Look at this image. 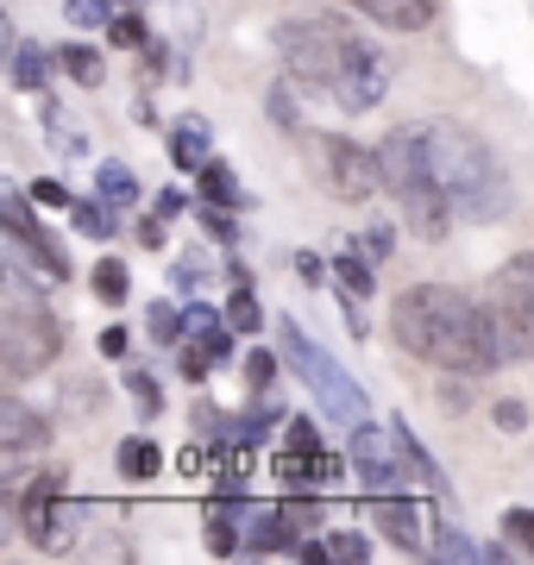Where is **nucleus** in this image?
<instances>
[{
    "label": "nucleus",
    "mask_w": 534,
    "mask_h": 565,
    "mask_svg": "<svg viewBox=\"0 0 534 565\" xmlns=\"http://www.w3.org/2000/svg\"><path fill=\"white\" fill-rule=\"evenodd\" d=\"M277 57L302 95H321L352 120L391 95V57L365 32H352L346 20H328V13H296L277 25Z\"/></svg>",
    "instance_id": "f257e3e1"
},
{
    "label": "nucleus",
    "mask_w": 534,
    "mask_h": 565,
    "mask_svg": "<svg viewBox=\"0 0 534 565\" xmlns=\"http://www.w3.org/2000/svg\"><path fill=\"white\" fill-rule=\"evenodd\" d=\"M391 333L409 359L447 371V377H484L496 371L491 352V315L452 282H409L391 308Z\"/></svg>",
    "instance_id": "f03ea898"
},
{
    "label": "nucleus",
    "mask_w": 534,
    "mask_h": 565,
    "mask_svg": "<svg viewBox=\"0 0 534 565\" xmlns=\"http://www.w3.org/2000/svg\"><path fill=\"white\" fill-rule=\"evenodd\" d=\"M421 151H428L434 182L447 189L452 214H466V221H496V214L510 207V177H503L496 151L478 139L472 126L428 120L421 126Z\"/></svg>",
    "instance_id": "7ed1b4c3"
},
{
    "label": "nucleus",
    "mask_w": 534,
    "mask_h": 565,
    "mask_svg": "<svg viewBox=\"0 0 534 565\" xmlns=\"http://www.w3.org/2000/svg\"><path fill=\"white\" fill-rule=\"evenodd\" d=\"M377 170H384V195H396V207H403V226H409L415 239H447L452 226V202L447 189L434 182L428 170V151H421V126L415 132H384L377 139Z\"/></svg>",
    "instance_id": "20e7f679"
},
{
    "label": "nucleus",
    "mask_w": 534,
    "mask_h": 565,
    "mask_svg": "<svg viewBox=\"0 0 534 565\" xmlns=\"http://www.w3.org/2000/svg\"><path fill=\"white\" fill-rule=\"evenodd\" d=\"M39 277V270H32ZM25 277V264L13 258V277H7V296H0V364H7V377H39L51 371L63 352V315H51L39 289Z\"/></svg>",
    "instance_id": "39448f33"
},
{
    "label": "nucleus",
    "mask_w": 534,
    "mask_h": 565,
    "mask_svg": "<svg viewBox=\"0 0 534 565\" xmlns=\"http://www.w3.org/2000/svg\"><path fill=\"white\" fill-rule=\"evenodd\" d=\"M7 509H13V522H20L32 553H63L88 522V509L70 503V471L63 465H44L25 484H7Z\"/></svg>",
    "instance_id": "423d86ee"
},
{
    "label": "nucleus",
    "mask_w": 534,
    "mask_h": 565,
    "mask_svg": "<svg viewBox=\"0 0 534 565\" xmlns=\"http://www.w3.org/2000/svg\"><path fill=\"white\" fill-rule=\"evenodd\" d=\"M352 471H359V484H365V497H384V490H409L415 484H428L440 490V471H434V459L415 446V434L403 422L391 427H352Z\"/></svg>",
    "instance_id": "0eeeda50"
},
{
    "label": "nucleus",
    "mask_w": 534,
    "mask_h": 565,
    "mask_svg": "<svg viewBox=\"0 0 534 565\" xmlns=\"http://www.w3.org/2000/svg\"><path fill=\"white\" fill-rule=\"evenodd\" d=\"M277 327H284V359L296 364V377H302V384L314 390L321 415H328L333 427H346V434H352V427H365V422H371V396H365V384H352V377L328 359V352H321V345L302 340V327H296V321H277Z\"/></svg>",
    "instance_id": "6e6552de"
},
{
    "label": "nucleus",
    "mask_w": 534,
    "mask_h": 565,
    "mask_svg": "<svg viewBox=\"0 0 534 565\" xmlns=\"http://www.w3.org/2000/svg\"><path fill=\"white\" fill-rule=\"evenodd\" d=\"M309 163H314V182L328 189L333 202H371L384 189V170H377V151L352 139V132H309Z\"/></svg>",
    "instance_id": "1a4fd4ad"
},
{
    "label": "nucleus",
    "mask_w": 534,
    "mask_h": 565,
    "mask_svg": "<svg viewBox=\"0 0 534 565\" xmlns=\"http://www.w3.org/2000/svg\"><path fill=\"white\" fill-rule=\"evenodd\" d=\"M0 221H7V245H13V258H20V264H32L44 282L70 277V252H63V245L39 226V214H32L25 195H7V202H0Z\"/></svg>",
    "instance_id": "9d476101"
},
{
    "label": "nucleus",
    "mask_w": 534,
    "mask_h": 565,
    "mask_svg": "<svg viewBox=\"0 0 534 565\" xmlns=\"http://www.w3.org/2000/svg\"><path fill=\"white\" fill-rule=\"evenodd\" d=\"M371 527L396 546V553H428V515L409 503V490H384V497H365Z\"/></svg>",
    "instance_id": "9b49d317"
},
{
    "label": "nucleus",
    "mask_w": 534,
    "mask_h": 565,
    "mask_svg": "<svg viewBox=\"0 0 534 565\" xmlns=\"http://www.w3.org/2000/svg\"><path fill=\"white\" fill-rule=\"evenodd\" d=\"M484 302L503 308V315L528 333V345H534V252H515V258L496 264L491 296H484Z\"/></svg>",
    "instance_id": "f8f14e48"
},
{
    "label": "nucleus",
    "mask_w": 534,
    "mask_h": 565,
    "mask_svg": "<svg viewBox=\"0 0 534 565\" xmlns=\"http://www.w3.org/2000/svg\"><path fill=\"white\" fill-rule=\"evenodd\" d=\"M309 541V527L289 503H252L246 515V553H296Z\"/></svg>",
    "instance_id": "ddd939ff"
},
{
    "label": "nucleus",
    "mask_w": 534,
    "mask_h": 565,
    "mask_svg": "<svg viewBox=\"0 0 534 565\" xmlns=\"http://www.w3.org/2000/svg\"><path fill=\"white\" fill-rule=\"evenodd\" d=\"M32 446H51V415L25 408L20 396H7V403H0V452L20 459V452H32Z\"/></svg>",
    "instance_id": "4468645a"
},
{
    "label": "nucleus",
    "mask_w": 534,
    "mask_h": 565,
    "mask_svg": "<svg viewBox=\"0 0 534 565\" xmlns=\"http://www.w3.org/2000/svg\"><path fill=\"white\" fill-rule=\"evenodd\" d=\"M359 13L391 32H428L440 20V0H359Z\"/></svg>",
    "instance_id": "2eb2a0df"
},
{
    "label": "nucleus",
    "mask_w": 534,
    "mask_h": 565,
    "mask_svg": "<svg viewBox=\"0 0 534 565\" xmlns=\"http://www.w3.org/2000/svg\"><path fill=\"white\" fill-rule=\"evenodd\" d=\"M170 158H177V170H202L207 158H214V126L202 120V114H189V120H177L170 126Z\"/></svg>",
    "instance_id": "dca6fc26"
},
{
    "label": "nucleus",
    "mask_w": 534,
    "mask_h": 565,
    "mask_svg": "<svg viewBox=\"0 0 534 565\" xmlns=\"http://www.w3.org/2000/svg\"><path fill=\"white\" fill-rule=\"evenodd\" d=\"M114 471H120L126 484H151V478L164 471V452H158L151 434H126V440L114 446Z\"/></svg>",
    "instance_id": "f3484780"
},
{
    "label": "nucleus",
    "mask_w": 534,
    "mask_h": 565,
    "mask_svg": "<svg viewBox=\"0 0 534 565\" xmlns=\"http://www.w3.org/2000/svg\"><path fill=\"white\" fill-rule=\"evenodd\" d=\"M51 70H63L57 63V51H44V44H13V88L20 95H44L51 88Z\"/></svg>",
    "instance_id": "a211bd4d"
},
{
    "label": "nucleus",
    "mask_w": 534,
    "mask_h": 565,
    "mask_svg": "<svg viewBox=\"0 0 534 565\" xmlns=\"http://www.w3.org/2000/svg\"><path fill=\"white\" fill-rule=\"evenodd\" d=\"M57 63H63V76L76 82V88H102V82H107V63H102V51H95V44H83V39L57 44Z\"/></svg>",
    "instance_id": "6ab92c4d"
},
{
    "label": "nucleus",
    "mask_w": 534,
    "mask_h": 565,
    "mask_svg": "<svg viewBox=\"0 0 534 565\" xmlns=\"http://www.w3.org/2000/svg\"><path fill=\"white\" fill-rule=\"evenodd\" d=\"M195 189H202V202L246 207V189H239V177H233V163H226V158H207L202 170H195Z\"/></svg>",
    "instance_id": "aec40b11"
},
{
    "label": "nucleus",
    "mask_w": 534,
    "mask_h": 565,
    "mask_svg": "<svg viewBox=\"0 0 534 565\" xmlns=\"http://www.w3.org/2000/svg\"><path fill=\"white\" fill-rule=\"evenodd\" d=\"M70 226L83 233V239H114L120 233V202H107V195H95V202H76L70 207Z\"/></svg>",
    "instance_id": "412c9836"
},
{
    "label": "nucleus",
    "mask_w": 534,
    "mask_h": 565,
    "mask_svg": "<svg viewBox=\"0 0 534 565\" xmlns=\"http://www.w3.org/2000/svg\"><path fill=\"white\" fill-rule=\"evenodd\" d=\"M95 195H107V202H120V207L139 202V177H132V163L102 158V170H95Z\"/></svg>",
    "instance_id": "4be33fe9"
},
{
    "label": "nucleus",
    "mask_w": 534,
    "mask_h": 565,
    "mask_svg": "<svg viewBox=\"0 0 534 565\" xmlns=\"http://www.w3.org/2000/svg\"><path fill=\"white\" fill-rule=\"evenodd\" d=\"M88 289H95V302L120 308L126 296H132V270H126L120 258H102V264H95V270H88Z\"/></svg>",
    "instance_id": "5701e85b"
},
{
    "label": "nucleus",
    "mask_w": 534,
    "mask_h": 565,
    "mask_svg": "<svg viewBox=\"0 0 534 565\" xmlns=\"http://www.w3.org/2000/svg\"><path fill=\"white\" fill-rule=\"evenodd\" d=\"M265 114H270V126H277L284 139H309V132H302V114H296V82L289 76L265 95Z\"/></svg>",
    "instance_id": "b1692460"
},
{
    "label": "nucleus",
    "mask_w": 534,
    "mask_h": 565,
    "mask_svg": "<svg viewBox=\"0 0 534 565\" xmlns=\"http://www.w3.org/2000/svg\"><path fill=\"white\" fill-rule=\"evenodd\" d=\"M333 277H340V296H371L377 277H371V252L365 245H346V258L333 264Z\"/></svg>",
    "instance_id": "393cba45"
},
{
    "label": "nucleus",
    "mask_w": 534,
    "mask_h": 565,
    "mask_svg": "<svg viewBox=\"0 0 534 565\" xmlns=\"http://www.w3.org/2000/svg\"><path fill=\"white\" fill-rule=\"evenodd\" d=\"M145 333H151V345H177V340L189 333V308L151 302V315H145Z\"/></svg>",
    "instance_id": "a878e982"
},
{
    "label": "nucleus",
    "mask_w": 534,
    "mask_h": 565,
    "mask_svg": "<svg viewBox=\"0 0 534 565\" xmlns=\"http://www.w3.org/2000/svg\"><path fill=\"white\" fill-rule=\"evenodd\" d=\"M39 120H44V139H57L63 158H76V151H83V132H76V120H70V114H63V107L51 102V95L39 102Z\"/></svg>",
    "instance_id": "bb28decb"
},
{
    "label": "nucleus",
    "mask_w": 534,
    "mask_h": 565,
    "mask_svg": "<svg viewBox=\"0 0 534 565\" xmlns=\"http://www.w3.org/2000/svg\"><path fill=\"white\" fill-rule=\"evenodd\" d=\"M63 20L76 32H102V25L120 20V0H63Z\"/></svg>",
    "instance_id": "cd10ccee"
},
{
    "label": "nucleus",
    "mask_w": 534,
    "mask_h": 565,
    "mask_svg": "<svg viewBox=\"0 0 534 565\" xmlns=\"http://www.w3.org/2000/svg\"><path fill=\"white\" fill-rule=\"evenodd\" d=\"M233 214H239V207H221V202H195V221H202V233L214 245H226V252H233V245H239V221H233Z\"/></svg>",
    "instance_id": "c85d7f7f"
},
{
    "label": "nucleus",
    "mask_w": 534,
    "mask_h": 565,
    "mask_svg": "<svg viewBox=\"0 0 534 565\" xmlns=\"http://www.w3.org/2000/svg\"><path fill=\"white\" fill-rule=\"evenodd\" d=\"M226 327H233V333H258V327H265V308L252 296V282H233V296H226Z\"/></svg>",
    "instance_id": "c756f323"
},
{
    "label": "nucleus",
    "mask_w": 534,
    "mask_h": 565,
    "mask_svg": "<svg viewBox=\"0 0 534 565\" xmlns=\"http://www.w3.org/2000/svg\"><path fill=\"white\" fill-rule=\"evenodd\" d=\"M428 553H434V559H484V546H478V541H466V534H459L452 522H434Z\"/></svg>",
    "instance_id": "7c9ffc66"
},
{
    "label": "nucleus",
    "mask_w": 534,
    "mask_h": 565,
    "mask_svg": "<svg viewBox=\"0 0 534 565\" xmlns=\"http://www.w3.org/2000/svg\"><path fill=\"white\" fill-rule=\"evenodd\" d=\"M120 384H126V396L139 403V415H145V422H158V415H164V384H158L151 371H126Z\"/></svg>",
    "instance_id": "2f4dec72"
},
{
    "label": "nucleus",
    "mask_w": 534,
    "mask_h": 565,
    "mask_svg": "<svg viewBox=\"0 0 534 565\" xmlns=\"http://www.w3.org/2000/svg\"><path fill=\"white\" fill-rule=\"evenodd\" d=\"M107 44H126V51H145V44H151V25H145L139 13H132V7H126L120 20L107 25Z\"/></svg>",
    "instance_id": "473e14b6"
},
{
    "label": "nucleus",
    "mask_w": 534,
    "mask_h": 565,
    "mask_svg": "<svg viewBox=\"0 0 534 565\" xmlns=\"http://www.w3.org/2000/svg\"><path fill=\"white\" fill-rule=\"evenodd\" d=\"M328 553H333V565H365V559H371V541H365V534L333 527V534H328Z\"/></svg>",
    "instance_id": "72a5a7b5"
},
{
    "label": "nucleus",
    "mask_w": 534,
    "mask_h": 565,
    "mask_svg": "<svg viewBox=\"0 0 534 565\" xmlns=\"http://www.w3.org/2000/svg\"><path fill=\"white\" fill-rule=\"evenodd\" d=\"M503 541L534 559V509H503Z\"/></svg>",
    "instance_id": "f704fd0d"
},
{
    "label": "nucleus",
    "mask_w": 534,
    "mask_h": 565,
    "mask_svg": "<svg viewBox=\"0 0 534 565\" xmlns=\"http://www.w3.org/2000/svg\"><path fill=\"white\" fill-rule=\"evenodd\" d=\"M202 252H189V258H177V270H170V282H177V296H195L202 289Z\"/></svg>",
    "instance_id": "c9c22d12"
},
{
    "label": "nucleus",
    "mask_w": 534,
    "mask_h": 565,
    "mask_svg": "<svg viewBox=\"0 0 534 565\" xmlns=\"http://www.w3.org/2000/svg\"><path fill=\"white\" fill-rule=\"evenodd\" d=\"M214 364H221V359H214V352H207L202 340H189V345H183V377H189V384H202Z\"/></svg>",
    "instance_id": "e433bc0d"
},
{
    "label": "nucleus",
    "mask_w": 534,
    "mask_h": 565,
    "mask_svg": "<svg viewBox=\"0 0 534 565\" xmlns=\"http://www.w3.org/2000/svg\"><path fill=\"white\" fill-rule=\"evenodd\" d=\"M491 422L503 427V434H522V427H528V403H522V396H503V403L491 408Z\"/></svg>",
    "instance_id": "4c0bfd02"
},
{
    "label": "nucleus",
    "mask_w": 534,
    "mask_h": 565,
    "mask_svg": "<svg viewBox=\"0 0 534 565\" xmlns=\"http://www.w3.org/2000/svg\"><path fill=\"white\" fill-rule=\"evenodd\" d=\"M246 384L258 390V396L277 384V359H270V352H246Z\"/></svg>",
    "instance_id": "58836bf2"
},
{
    "label": "nucleus",
    "mask_w": 534,
    "mask_h": 565,
    "mask_svg": "<svg viewBox=\"0 0 534 565\" xmlns=\"http://www.w3.org/2000/svg\"><path fill=\"white\" fill-rule=\"evenodd\" d=\"M284 446H296V452H321V434H314V422H309V415H296V422H289Z\"/></svg>",
    "instance_id": "ea45409f"
},
{
    "label": "nucleus",
    "mask_w": 534,
    "mask_h": 565,
    "mask_svg": "<svg viewBox=\"0 0 534 565\" xmlns=\"http://www.w3.org/2000/svg\"><path fill=\"white\" fill-rule=\"evenodd\" d=\"M32 202H39V207H76V202H70V189H63L57 177H39V182H32Z\"/></svg>",
    "instance_id": "a19ab883"
},
{
    "label": "nucleus",
    "mask_w": 534,
    "mask_h": 565,
    "mask_svg": "<svg viewBox=\"0 0 534 565\" xmlns=\"http://www.w3.org/2000/svg\"><path fill=\"white\" fill-rule=\"evenodd\" d=\"M132 239H139L145 252H158V245H164V214H145V221H132Z\"/></svg>",
    "instance_id": "79ce46f5"
},
{
    "label": "nucleus",
    "mask_w": 534,
    "mask_h": 565,
    "mask_svg": "<svg viewBox=\"0 0 534 565\" xmlns=\"http://www.w3.org/2000/svg\"><path fill=\"white\" fill-rule=\"evenodd\" d=\"M202 465H207V452H202V434H195V446L177 452V471H183V478H202Z\"/></svg>",
    "instance_id": "37998d69"
},
{
    "label": "nucleus",
    "mask_w": 534,
    "mask_h": 565,
    "mask_svg": "<svg viewBox=\"0 0 534 565\" xmlns=\"http://www.w3.org/2000/svg\"><path fill=\"white\" fill-rule=\"evenodd\" d=\"M126 345H132L126 327H102V359H126Z\"/></svg>",
    "instance_id": "c03bdc74"
},
{
    "label": "nucleus",
    "mask_w": 534,
    "mask_h": 565,
    "mask_svg": "<svg viewBox=\"0 0 534 565\" xmlns=\"http://www.w3.org/2000/svg\"><path fill=\"white\" fill-rule=\"evenodd\" d=\"M365 252H371V258H391V252H396V233H391V226H371V233H365Z\"/></svg>",
    "instance_id": "a18cd8bd"
},
{
    "label": "nucleus",
    "mask_w": 534,
    "mask_h": 565,
    "mask_svg": "<svg viewBox=\"0 0 534 565\" xmlns=\"http://www.w3.org/2000/svg\"><path fill=\"white\" fill-rule=\"evenodd\" d=\"M296 277L302 282H328V264L314 258V252H296Z\"/></svg>",
    "instance_id": "49530a36"
},
{
    "label": "nucleus",
    "mask_w": 534,
    "mask_h": 565,
    "mask_svg": "<svg viewBox=\"0 0 534 565\" xmlns=\"http://www.w3.org/2000/svg\"><path fill=\"white\" fill-rule=\"evenodd\" d=\"M466 396H472V390H466V377H459V384H440V408H452V415L466 408Z\"/></svg>",
    "instance_id": "de8ad7c7"
},
{
    "label": "nucleus",
    "mask_w": 534,
    "mask_h": 565,
    "mask_svg": "<svg viewBox=\"0 0 534 565\" xmlns=\"http://www.w3.org/2000/svg\"><path fill=\"white\" fill-rule=\"evenodd\" d=\"M158 214H164V221H177V214H183V195H177V189H164V195H158Z\"/></svg>",
    "instance_id": "09e8293b"
},
{
    "label": "nucleus",
    "mask_w": 534,
    "mask_h": 565,
    "mask_svg": "<svg viewBox=\"0 0 534 565\" xmlns=\"http://www.w3.org/2000/svg\"><path fill=\"white\" fill-rule=\"evenodd\" d=\"M346 7H359V0H346Z\"/></svg>",
    "instance_id": "8fccbe9b"
}]
</instances>
